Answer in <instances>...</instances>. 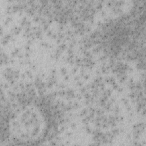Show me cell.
<instances>
[{
	"label": "cell",
	"mask_w": 146,
	"mask_h": 146,
	"mask_svg": "<svg viewBox=\"0 0 146 146\" xmlns=\"http://www.w3.org/2000/svg\"><path fill=\"white\" fill-rule=\"evenodd\" d=\"M46 127V120L39 109L28 106L15 116L10 123L13 135L19 140L33 141L39 138Z\"/></svg>",
	"instance_id": "cell-1"
}]
</instances>
